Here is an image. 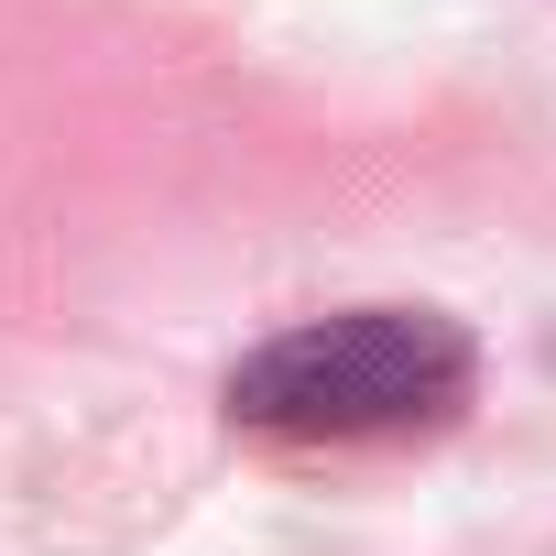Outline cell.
I'll return each mask as SVG.
<instances>
[{
    "label": "cell",
    "instance_id": "obj_1",
    "mask_svg": "<svg viewBox=\"0 0 556 556\" xmlns=\"http://www.w3.org/2000/svg\"><path fill=\"white\" fill-rule=\"evenodd\" d=\"M469 382H480V350L458 317L350 306V317H306L285 339H262L229 371V415L251 437H295V447H382V437L447 426Z\"/></svg>",
    "mask_w": 556,
    "mask_h": 556
}]
</instances>
